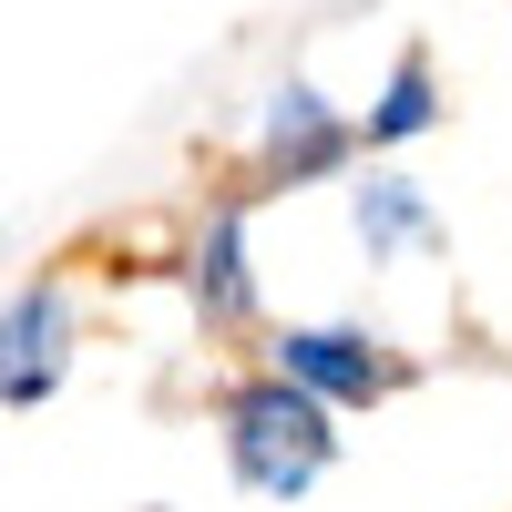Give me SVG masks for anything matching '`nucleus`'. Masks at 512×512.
<instances>
[{
    "label": "nucleus",
    "mask_w": 512,
    "mask_h": 512,
    "mask_svg": "<svg viewBox=\"0 0 512 512\" xmlns=\"http://www.w3.org/2000/svg\"><path fill=\"white\" fill-rule=\"evenodd\" d=\"M226 461H236V482L246 492H267V502H297L328 461H338V431H328V400L308 390V379H246V390L226 400Z\"/></svg>",
    "instance_id": "1"
},
{
    "label": "nucleus",
    "mask_w": 512,
    "mask_h": 512,
    "mask_svg": "<svg viewBox=\"0 0 512 512\" xmlns=\"http://www.w3.org/2000/svg\"><path fill=\"white\" fill-rule=\"evenodd\" d=\"M62 359H72V297L62 287H21L11 318H0V410H31L62 390Z\"/></svg>",
    "instance_id": "2"
},
{
    "label": "nucleus",
    "mask_w": 512,
    "mask_h": 512,
    "mask_svg": "<svg viewBox=\"0 0 512 512\" xmlns=\"http://www.w3.org/2000/svg\"><path fill=\"white\" fill-rule=\"evenodd\" d=\"M277 369L308 379L318 400H390V390H410V359H390L359 328H287L277 338Z\"/></svg>",
    "instance_id": "3"
},
{
    "label": "nucleus",
    "mask_w": 512,
    "mask_h": 512,
    "mask_svg": "<svg viewBox=\"0 0 512 512\" xmlns=\"http://www.w3.org/2000/svg\"><path fill=\"white\" fill-rule=\"evenodd\" d=\"M349 154H359V123H338L308 82H287V93L267 103V175H277V185H318V175H338Z\"/></svg>",
    "instance_id": "4"
},
{
    "label": "nucleus",
    "mask_w": 512,
    "mask_h": 512,
    "mask_svg": "<svg viewBox=\"0 0 512 512\" xmlns=\"http://www.w3.org/2000/svg\"><path fill=\"white\" fill-rule=\"evenodd\" d=\"M195 297H205V318H246L256 308V287H246V216L226 205L216 226H205V246H195Z\"/></svg>",
    "instance_id": "5"
},
{
    "label": "nucleus",
    "mask_w": 512,
    "mask_h": 512,
    "mask_svg": "<svg viewBox=\"0 0 512 512\" xmlns=\"http://www.w3.org/2000/svg\"><path fill=\"white\" fill-rule=\"evenodd\" d=\"M441 123V93H431V52H400L390 62V93L369 103V144H410Z\"/></svg>",
    "instance_id": "6"
},
{
    "label": "nucleus",
    "mask_w": 512,
    "mask_h": 512,
    "mask_svg": "<svg viewBox=\"0 0 512 512\" xmlns=\"http://www.w3.org/2000/svg\"><path fill=\"white\" fill-rule=\"evenodd\" d=\"M359 236H369V256H390V246H410V236H431V205H420V185L369 175V185H359Z\"/></svg>",
    "instance_id": "7"
}]
</instances>
